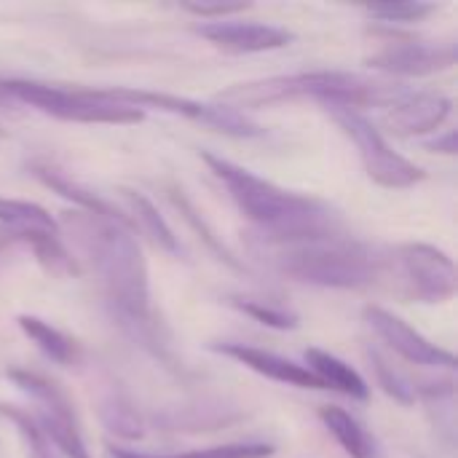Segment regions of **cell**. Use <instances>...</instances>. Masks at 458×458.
Listing matches in <instances>:
<instances>
[{"label":"cell","mask_w":458,"mask_h":458,"mask_svg":"<svg viewBox=\"0 0 458 458\" xmlns=\"http://www.w3.org/2000/svg\"><path fill=\"white\" fill-rule=\"evenodd\" d=\"M306 362H309V370L322 381L325 389L341 392L352 400H368L370 397L368 381L352 365H346L341 357H335L325 349H306Z\"/></svg>","instance_id":"17"},{"label":"cell","mask_w":458,"mask_h":458,"mask_svg":"<svg viewBox=\"0 0 458 458\" xmlns=\"http://www.w3.org/2000/svg\"><path fill=\"white\" fill-rule=\"evenodd\" d=\"M62 225L75 233L81 250L91 260L107 303L118 311L121 319L142 327V341H150L156 322L150 309L148 266L131 228L118 220L97 217L81 209L67 212L62 217Z\"/></svg>","instance_id":"1"},{"label":"cell","mask_w":458,"mask_h":458,"mask_svg":"<svg viewBox=\"0 0 458 458\" xmlns=\"http://www.w3.org/2000/svg\"><path fill=\"white\" fill-rule=\"evenodd\" d=\"M102 97L129 105L134 110H161V113H172V115H182L188 121L204 123L215 131H223L228 137H260L263 129L250 121L244 113L228 107V105H207L199 99H188V97H177V94H166V91H148V89H99Z\"/></svg>","instance_id":"9"},{"label":"cell","mask_w":458,"mask_h":458,"mask_svg":"<svg viewBox=\"0 0 458 458\" xmlns=\"http://www.w3.org/2000/svg\"><path fill=\"white\" fill-rule=\"evenodd\" d=\"M432 11H437L435 3H378V5H368L365 13L386 21V24H413L421 21L424 16H429Z\"/></svg>","instance_id":"25"},{"label":"cell","mask_w":458,"mask_h":458,"mask_svg":"<svg viewBox=\"0 0 458 458\" xmlns=\"http://www.w3.org/2000/svg\"><path fill=\"white\" fill-rule=\"evenodd\" d=\"M8 381H13V386L19 392H24L32 403H35V413L32 421L35 427L43 432V437L62 454L64 458H91L83 435L78 429L75 421V411L70 397L46 376L32 373V370H8L5 373Z\"/></svg>","instance_id":"7"},{"label":"cell","mask_w":458,"mask_h":458,"mask_svg":"<svg viewBox=\"0 0 458 458\" xmlns=\"http://www.w3.org/2000/svg\"><path fill=\"white\" fill-rule=\"evenodd\" d=\"M30 169H32V174H35L43 185H48V188H51L54 193H59L62 199L72 201L81 212H89V215H97V217H107V220H118V223H123L126 228H131L129 217L121 215L107 199L91 193L89 188H83L81 182H75V180L67 177L64 172H59V169H54V166H48V164H32Z\"/></svg>","instance_id":"16"},{"label":"cell","mask_w":458,"mask_h":458,"mask_svg":"<svg viewBox=\"0 0 458 458\" xmlns=\"http://www.w3.org/2000/svg\"><path fill=\"white\" fill-rule=\"evenodd\" d=\"M201 158L225 185L239 212L260 228L263 242H290L344 228L338 212L322 199L279 188L276 182L258 177L223 156L201 153Z\"/></svg>","instance_id":"2"},{"label":"cell","mask_w":458,"mask_h":458,"mask_svg":"<svg viewBox=\"0 0 458 458\" xmlns=\"http://www.w3.org/2000/svg\"><path fill=\"white\" fill-rule=\"evenodd\" d=\"M403 91L386 83L370 81L357 72L344 70H311V72H290V75H271L260 81L236 83L220 91V102L228 107H268L279 102L295 99H319L330 107H352L360 110L370 105H392Z\"/></svg>","instance_id":"4"},{"label":"cell","mask_w":458,"mask_h":458,"mask_svg":"<svg viewBox=\"0 0 458 458\" xmlns=\"http://www.w3.org/2000/svg\"><path fill=\"white\" fill-rule=\"evenodd\" d=\"M397 260L403 266L411 298L421 303H445L456 295V266L443 250L424 242H411L397 247Z\"/></svg>","instance_id":"10"},{"label":"cell","mask_w":458,"mask_h":458,"mask_svg":"<svg viewBox=\"0 0 458 458\" xmlns=\"http://www.w3.org/2000/svg\"><path fill=\"white\" fill-rule=\"evenodd\" d=\"M16 325L19 330L56 365L62 368H75L81 362V346L75 338H70L67 333H62L59 327L48 325L46 319L40 317H32V314H19L16 317Z\"/></svg>","instance_id":"19"},{"label":"cell","mask_w":458,"mask_h":458,"mask_svg":"<svg viewBox=\"0 0 458 458\" xmlns=\"http://www.w3.org/2000/svg\"><path fill=\"white\" fill-rule=\"evenodd\" d=\"M121 196L129 204V215L126 217H129L131 228L145 233L156 247H161V250H166L172 255H180V242H177L174 231L169 228V223L158 215L156 204L148 196H142L140 191H129V188H123Z\"/></svg>","instance_id":"20"},{"label":"cell","mask_w":458,"mask_h":458,"mask_svg":"<svg viewBox=\"0 0 458 458\" xmlns=\"http://www.w3.org/2000/svg\"><path fill=\"white\" fill-rule=\"evenodd\" d=\"M451 110H454V102L440 91L400 94L389 105L384 115V126L394 131L397 137H421V134L437 131L451 115Z\"/></svg>","instance_id":"14"},{"label":"cell","mask_w":458,"mask_h":458,"mask_svg":"<svg viewBox=\"0 0 458 458\" xmlns=\"http://www.w3.org/2000/svg\"><path fill=\"white\" fill-rule=\"evenodd\" d=\"M196 35L207 38L212 46L228 51V54H260V51H276L284 48L295 40V35L284 27L276 24H263V21H233V19H220V21H204L193 27Z\"/></svg>","instance_id":"13"},{"label":"cell","mask_w":458,"mask_h":458,"mask_svg":"<svg viewBox=\"0 0 458 458\" xmlns=\"http://www.w3.org/2000/svg\"><path fill=\"white\" fill-rule=\"evenodd\" d=\"M0 228L8 239L27 244L46 271L56 276L78 274V263L62 242V225L40 204L0 199Z\"/></svg>","instance_id":"6"},{"label":"cell","mask_w":458,"mask_h":458,"mask_svg":"<svg viewBox=\"0 0 458 458\" xmlns=\"http://www.w3.org/2000/svg\"><path fill=\"white\" fill-rule=\"evenodd\" d=\"M0 97H11L51 118L72 121V123L129 126L145 118L142 110L113 102L102 97L99 89H62V86H48V83H35V81H3Z\"/></svg>","instance_id":"5"},{"label":"cell","mask_w":458,"mask_h":458,"mask_svg":"<svg viewBox=\"0 0 458 458\" xmlns=\"http://www.w3.org/2000/svg\"><path fill=\"white\" fill-rule=\"evenodd\" d=\"M427 148H432V150H443V153H456V131H448V134H445V140H435V142H429Z\"/></svg>","instance_id":"27"},{"label":"cell","mask_w":458,"mask_h":458,"mask_svg":"<svg viewBox=\"0 0 458 458\" xmlns=\"http://www.w3.org/2000/svg\"><path fill=\"white\" fill-rule=\"evenodd\" d=\"M0 419L11 421V424L19 429V435H21L24 443H27V456L30 458H64L51 443H48V440H46V437H43V432L35 427L30 411H21V408H16V405H0Z\"/></svg>","instance_id":"22"},{"label":"cell","mask_w":458,"mask_h":458,"mask_svg":"<svg viewBox=\"0 0 458 458\" xmlns=\"http://www.w3.org/2000/svg\"><path fill=\"white\" fill-rule=\"evenodd\" d=\"M370 67L392 72V75H405V78H421V75H435L443 70H451L456 64V46L454 43H427L416 38H392L381 43L373 54L365 59Z\"/></svg>","instance_id":"11"},{"label":"cell","mask_w":458,"mask_h":458,"mask_svg":"<svg viewBox=\"0 0 458 458\" xmlns=\"http://www.w3.org/2000/svg\"><path fill=\"white\" fill-rule=\"evenodd\" d=\"M330 113L338 121V126L357 145L365 172L376 185L400 191V188H411L427 177V172L419 164H413L411 158H405L403 153H397L389 145V140L381 134V129L368 115H362L360 110H352V107H330Z\"/></svg>","instance_id":"8"},{"label":"cell","mask_w":458,"mask_h":458,"mask_svg":"<svg viewBox=\"0 0 458 458\" xmlns=\"http://www.w3.org/2000/svg\"><path fill=\"white\" fill-rule=\"evenodd\" d=\"M263 244L276 271L303 284L333 287V290H362L376 284L384 274V258H378L376 250H370L368 244L344 233V228L330 233H317L290 242H263Z\"/></svg>","instance_id":"3"},{"label":"cell","mask_w":458,"mask_h":458,"mask_svg":"<svg viewBox=\"0 0 458 458\" xmlns=\"http://www.w3.org/2000/svg\"><path fill=\"white\" fill-rule=\"evenodd\" d=\"M274 454L276 451L268 443H228V445H212L185 454H140V451L107 445L105 458H271Z\"/></svg>","instance_id":"21"},{"label":"cell","mask_w":458,"mask_h":458,"mask_svg":"<svg viewBox=\"0 0 458 458\" xmlns=\"http://www.w3.org/2000/svg\"><path fill=\"white\" fill-rule=\"evenodd\" d=\"M362 317H365L368 327L403 360H408L413 365H424V368H448V370L456 368V357L448 349H440L437 344L424 338L416 327H411L397 314H392L381 306H365Z\"/></svg>","instance_id":"12"},{"label":"cell","mask_w":458,"mask_h":458,"mask_svg":"<svg viewBox=\"0 0 458 458\" xmlns=\"http://www.w3.org/2000/svg\"><path fill=\"white\" fill-rule=\"evenodd\" d=\"M182 8L188 13H196L201 19H209V21H220V19H228L231 13H242L250 8V3H182Z\"/></svg>","instance_id":"26"},{"label":"cell","mask_w":458,"mask_h":458,"mask_svg":"<svg viewBox=\"0 0 458 458\" xmlns=\"http://www.w3.org/2000/svg\"><path fill=\"white\" fill-rule=\"evenodd\" d=\"M370 360H373V368H376V378H378V386L386 392V394H392L397 403H403V405H413L416 400H419V389H416V384L408 378V376H403V373H397L381 354H376V352H370Z\"/></svg>","instance_id":"24"},{"label":"cell","mask_w":458,"mask_h":458,"mask_svg":"<svg viewBox=\"0 0 458 458\" xmlns=\"http://www.w3.org/2000/svg\"><path fill=\"white\" fill-rule=\"evenodd\" d=\"M319 421L327 427V432L335 437V443L352 458H381L378 440L349 411L325 405V408H319Z\"/></svg>","instance_id":"18"},{"label":"cell","mask_w":458,"mask_h":458,"mask_svg":"<svg viewBox=\"0 0 458 458\" xmlns=\"http://www.w3.org/2000/svg\"><path fill=\"white\" fill-rule=\"evenodd\" d=\"M242 314L252 317L255 322L274 327V330H295L298 327V314L284 309V306H274L268 301H250V298H236L231 301Z\"/></svg>","instance_id":"23"},{"label":"cell","mask_w":458,"mask_h":458,"mask_svg":"<svg viewBox=\"0 0 458 458\" xmlns=\"http://www.w3.org/2000/svg\"><path fill=\"white\" fill-rule=\"evenodd\" d=\"M212 352L244 365L247 370L263 376V378H271L276 384H287V386H295V389H325L322 381L306 368V365H298L287 357H279L274 352H266L260 346H250V344H215Z\"/></svg>","instance_id":"15"}]
</instances>
